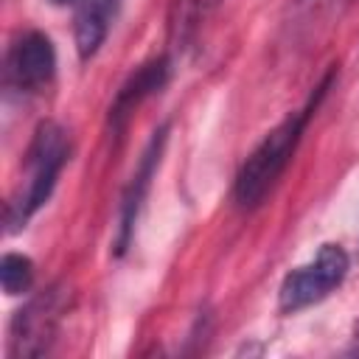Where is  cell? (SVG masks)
<instances>
[{
  "mask_svg": "<svg viewBox=\"0 0 359 359\" xmlns=\"http://www.w3.org/2000/svg\"><path fill=\"white\" fill-rule=\"evenodd\" d=\"M328 81H331V79H325V81L320 84L317 98H323ZM317 98H311L303 109L286 115V118H283L275 129H269V132L264 135V140L247 154V160L241 163V168H238V174H236V182H233V199H236L238 208H244V210L258 208V205L266 199V194L275 188V182H278L280 174L286 171V165H289V160H292V154H294V149H297V143H300V137H303V132H306V123H309L311 112L317 109Z\"/></svg>",
  "mask_w": 359,
  "mask_h": 359,
  "instance_id": "1",
  "label": "cell"
},
{
  "mask_svg": "<svg viewBox=\"0 0 359 359\" xmlns=\"http://www.w3.org/2000/svg\"><path fill=\"white\" fill-rule=\"evenodd\" d=\"M70 157V140L62 123L42 121L25 151V182L6 205V230L17 233L50 199L56 180Z\"/></svg>",
  "mask_w": 359,
  "mask_h": 359,
  "instance_id": "2",
  "label": "cell"
},
{
  "mask_svg": "<svg viewBox=\"0 0 359 359\" xmlns=\"http://www.w3.org/2000/svg\"><path fill=\"white\" fill-rule=\"evenodd\" d=\"M351 258L339 244H323L320 252L283 275L278 289V306L283 314H294L300 309H309L320 300H325L348 275Z\"/></svg>",
  "mask_w": 359,
  "mask_h": 359,
  "instance_id": "3",
  "label": "cell"
},
{
  "mask_svg": "<svg viewBox=\"0 0 359 359\" xmlns=\"http://www.w3.org/2000/svg\"><path fill=\"white\" fill-rule=\"evenodd\" d=\"M62 311H65V292L59 286L34 294L22 309H17L8 328V356L36 359L48 353L50 345L56 342Z\"/></svg>",
  "mask_w": 359,
  "mask_h": 359,
  "instance_id": "4",
  "label": "cell"
},
{
  "mask_svg": "<svg viewBox=\"0 0 359 359\" xmlns=\"http://www.w3.org/2000/svg\"><path fill=\"white\" fill-rule=\"evenodd\" d=\"M56 73V48L48 34L25 31L6 53V81L22 93H36L50 84Z\"/></svg>",
  "mask_w": 359,
  "mask_h": 359,
  "instance_id": "5",
  "label": "cell"
},
{
  "mask_svg": "<svg viewBox=\"0 0 359 359\" xmlns=\"http://www.w3.org/2000/svg\"><path fill=\"white\" fill-rule=\"evenodd\" d=\"M165 140H168V123H163L160 129H154L149 146L143 149L140 154V163L121 196V213H118V236H115V252L123 255L132 236H135V222L140 216V208L149 196V188H151V180L157 174V165H160V157H163V149H165Z\"/></svg>",
  "mask_w": 359,
  "mask_h": 359,
  "instance_id": "6",
  "label": "cell"
},
{
  "mask_svg": "<svg viewBox=\"0 0 359 359\" xmlns=\"http://www.w3.org/2000/svg\"><path fill=\"white\" fill-rule=\"evenodd\" d=\"M168 79H171V62H168V56H157V59L140 65V67L121 84V90L115 93V98H112V104H109V126H112V132H115V135L123 132V126H126V121L132 118V112H135L146 98H151L154 93H160V90L168 84Z\"/></svg>",
  "mask_w": 359,
  "mask_h": 359,
  "instance_id": "7",
  "label": "cell"
},
{
  "mask_svg": "<svg viewBox=\"0 0 359 359\" xmlns=\"http://www.w3.org/2000/svg\"><path fill=\"white\" fill-rule=\"evenodd\" d=\"M118 8H121V0H79L73 36H76V53L81 62L93 59L101 50Z\"/></svg>",
  "mask_w": 359,
  "mask_h": 359,
  "instance_id": "8",
  "label": "cell"
},
{
  "mask_svg": "<svg viewBox=\"0 0 359 359\" xmlns=\"http://www.w3.org/2000/svg\"><path fill=\"white\" fill-rule=\"evenodd\" d=\"M0 283L8 297L25 294L34 286V261L22 252H6L0 258Z\"/></svg>",
  "mask_w": 359,
  "mask_h": 359,
  "instance_id": "9",
  "label": "cell"
},
{
  "mask_svg": "<svg viewBox=\"0 0 359 359\" xmlns=\"http://www.w3.org/2000/svg\"><path fill=\"white\" fill-rule=\"evenodd\" d=\"M53 6H70V3H79V0H50Z\"/></svg>",
  "mask_w": 359,
  "mask_h": 359,
  "instance_id": "10",
  "label": "cell"
}]
</instances>
